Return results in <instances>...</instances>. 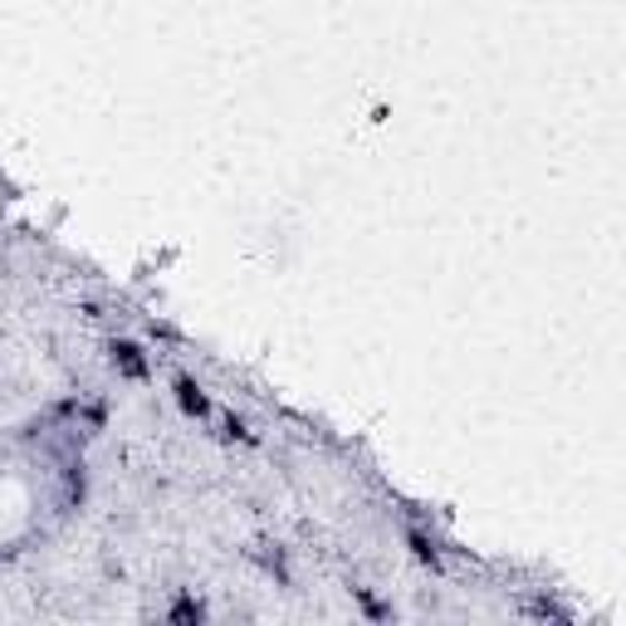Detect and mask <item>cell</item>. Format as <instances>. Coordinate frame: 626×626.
<instances>
[{"label":"cell","mask_w":626,"mask_h":626,"mask_svg":"<svg viewBox=\"0 0 626 626\" xmlns=\"http://www.w3.org/2000/svg\"><path fill=\"white\" fill-rule=\"evenodd\" d=\"M108 362H113V372L128 377V382H147V377H152V352H147L138 338H113L108 342Z\"/></svg>","instance_id":"cell-1"},{"label":"cell","mask_w":626,"mask_h":626,"mask_svg":"<svg viewBox=\"0 0 626 626\" xmlns=\"http://www.w3.org/2000/svg\"><path fill=\"white\" fill-rule=\"evenodd\" d=\"M171 401L181 407V416H187V421H211V416H216V401L206 397V387L196 382L191 372H177V377H171Z\"/></svg>","instance_id":"cell-2"},{"label":"cell","mask_w":626,"mask_h":626,"mask_svg":"<svg viewBox=\"0 0 626 626\" xmlns=\"http://www.w3.org/2000/svg\"><path fill=\"white\" fill-rule=\"evenodd\" d=\"M162 617L167 622H206V617H211V607H206L196 593H171V603L162 607Z\"/></svg>","instance_id":"cell-3"},{"label":"cell","mask_w":626,"mask_h":626,"mask_svg":"<svg viewBox=\"0 0 626 626\" xmlns=\"http://www.w3.org/2000/svg\"><path fill=\"white\" fill-rule=\"evenodd\" d=\"M407 548H411V558L421 563V568H431V573H446V563H440V544L426 529H407Z\"/></svg>","instance_id":"cell-4"},{"label":"cell","mask_w":626,"mask_h":626,"mask_svg":"<svg viewBox=\"0 0 626 626\" xmlns=\"http://www.w3.org/2000/svg\"><path fill=\"white\" fill-rule=\"evenodd\" d=\"M220 431H226V440H240V446H255V431H250V421L236 411H220Z\"/></svg>","instance_id":"cell-5"},{"label":"cell","mask_w":626,"mask_h":626,"mask_svg":"<svg viewBox=\"0 0 626 626\" xmlns=\"http://www.w3.org/2000/svg\"><path fill=\"white\" fill-rule=\"evenodd\" d=\"M352 597H358V607L367 612L372 622H387L391 617V607L382 603V597H372V587H362V583H352Z\"/></svg>","instance_id":"cell-6"}]
</instances>
